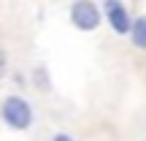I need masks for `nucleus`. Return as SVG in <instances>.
Instances as JSON below:
<instances>
[{
	"label": "nucleus",
	"mask_w": 146,
	"mask_h": 141,
	"mask_svg": "<svg viewBox=\"0 0 146 141\" xmlns=\"http://www.w3.org/2000/svg\"><path fill=\"white\" fill-rule=\"evenodd\" d=\"M100 11L106 14V22H108V27L116 35H127V33H130L133 16H130V11H127L125 3H119V0H106Z\"/></svg>",
	"instance_id": "obj_3"
},
{
	"label": "nucleus",
	"mask_w": 146,
	"mask_h": 141,
	"mask_svg": "<svg viewBox=\"0 0 146 141\" xmlns=\"http://www.w3.org/2000/svg\"><path fill=\"white\" fill-rule=\"evenodd\" d=\"M52 141H73V136H70V133H54Z\"/></svg>",
	"instance_id": "obj_5"
},
{
	"label": "nucleus",
	"mask_w": 146,
	"mask_h": 141,
	"mask_svg": "<svg viewBox=\"0 0 146 141\" xmlns=\"http://www.w3.org/2000/svg\"><path fill=\"white\" fill-rule=\"evenodd\" d=\"M3 76H5V54L0 52V79H3Z\"/></svg>",
	"instance_id": "obj_6"
},
{
	"label": "nucleus",
	"mask_w": 146,
	"mask_h": 141,
	"mask_svg": "<svg viewBox=\"0 0 146 141\" xmlns=\"http://www.w3.org/2000/svg\"><path fill=\"white\" fill-rule=\"evenodd\" d=\"M0 117H3V122L11 130H19V133L30 130L33 120H35L30 100L22 98V95H8V98H3V103H0Z\"/></svg>",
	"instance_id": "obj_1"
},
{
	"label": "nucleus",
	"mask_w": 146,
	"mask_h": 141,
	"mask_svg": "<svg viewBox=\"0 0 146 141\" xmlns=\"http://www.w3.org/2000/svg\"><path fill=\"white\" fill-rule=\"evenodd\" d=\"M70 22L76 30H84V33H92L100 27V22H103V14H100V8L95 3H89V0H76V3L70 5Z\"/></svg>",
	"instance_id": "obj_2"
},
{
	"label": "nucleus",
	"mask_w": 146,
	"mask_h": 141,
	"mask_svg": "<svg viewBox=\"0 0 146 141\" xmlns=\"http://www.w3.org/2000/svg\"><path fill=\"white\" fill-rule=\"evenodd\" d=\"M127 35H130V43L135 49H143V52H146V14L133 19V27H130Z\"/></svg>",
	"instance_id": "obj_4"
}]
</instances>
